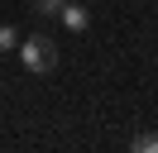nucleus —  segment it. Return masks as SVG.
I'll use <instances>...</instances> for the list:
<instances>
[{
  "mask_svg": "<svg viewBox=\"0 0 158 153\" xmlns=\"http://www.w3.org/2000/svg\"><path fill=\"white\" fill-rule=\"evenodd\" d=\"M19 62H24V72L48 76L53 67H58V43H53L48 34H29V38H19Z\"/></svg>",
  "mask_w": 158,
  "mask_h": 153,
  "instance_id": "nucleus-1",
  "label": "nucleus"
},
{
  "mask_svg": "<svg viewBox=\"0 0 158 153\" xmlns=\"http://www.w3.org/2000/svg\"><path fill=\"white\" fill-rule=\"evenodd\" d=\"M58 19L67 24V34H86V24H91V14H86V5H67L62 0V10H58Z\"/></svg>",
  "mask_w": 158,
  "mask_h": 153,
  "instance_id": "nucleus-2",
  "label": "nucleus"
},
{
  "mask_svg": "<svg viewBox=\"0 0 158 153\" xmlns=\"http://www.w3.org/2000/svg\"><path fill=\"white\" fill-rule=\"evenodd\" d=\"M129 148H134V153H158V134H153V129L134 134V139H129Z\"/></svg>",
  "mask_w": 158,
  "mask_h": 153,
  "instance_id": "nucleus-3",
  "label": "nucleus"
},
{
  "mask_svg": "<svg viewBox=\"0 0 158 153\" xmlns=\"http://www.w3.org/2000/svg\"><path fill=\"white\" fill-rule=\"evenodd\" d=\"M19 48V29L15 24H0V53H15Z\"/></svg>",
  "mask_w": 158,
  "mask_h": 153,
  "instance_id": "nucleus-4",
  "label": "nucleus"
},
{
  "mask_svg": "<svg viewBox=\"0 0 158 153\" xmlns=\"http://www.w3.org/2000/svg\"><path fill=\"white\" fill-rule=\"evenodd\" d=\"M29 10H34V14H43V19H53V14L62 10V0H29Z\"/></svg>",
  "mask_w": 158,
  "mask_h": 153,
  "instance_id": "nucleus-5",
  "label": "nucleus"
}]
</instances>
